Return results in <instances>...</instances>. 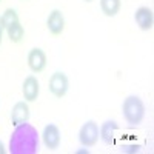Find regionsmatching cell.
Returning <instances> with one entry per match:
<instances>
[{
    "label": "cell",
    "instance_id": "8fae6325",
    "mask_svg": "<svg viewBox=\"0 0 154 154\" xmlns=\"http://www.w3.org/2000/svg\"><path fill=\"white\" fill-rule=\"evenodd\" d=\"M119 128L120 126L116 120H105L99 126V139L105 145H114L116 143V131Z\"/></svg>",
    "mask_w": 154,
    "mask_h": 154
},
{
    "label": "cell",
    "instance_id": "8992f818",
    "mask_svg": "<svg viewBox=\"0 0 154 154\" xmlns=\"http://www.w3.org/2000/svg\"><path fill=\"white\" fill-rule=\"evenodd\" d=\"M28 68L34 74H40L46 68V54L42 48H31L26 56Z\"/></svg>",
    "mask_w": 154,
    "mask_h": 154
},
{
    "label": "cell",
    "instance_id": "7a4b0ae2",
    "mask_svg": "<svg viewBox=\"0 0 154 154\" xmlns=\"http://www.w3.org/2000/svg\"><path fill=\"white\" fill-rule=\"evenodd\" d=\"M145 112H146L145 103L139 96L130 94L125 97L122 103V116L130 126H139L145 119Z\"/></svg>",
    "mask_w": 154,
    "mask_h": 154
},
{
    "label": "cell",
    "instance_id": "6da1fadb",
    "mask_svg": "<svg viewBox=\"0 0 154 154\" xmlns=\"http://www.w3.org/2000/svg\"><path fill=\"white\" fill-rule=\"evenodd\" d=\"M8 151L11 154H35L38 151V133L28 122L14 126Z\"/></svg>",
    "mask_w": 154,
    "mask_h": 154
},
{
    "label": "cell",
    "instance_id": "7c38bea8",
    "mask_svg": "<svg viewBox=\"0 0 154 154\" xmlns=\"http://www.w3.org/2000/svg\"><path fill=\"white\" fill-rule=\"evenodd\" d=\"M122 0H100V9L106 17H116L120 12Z\"/></svg>",
    "mask_w": 154,
    "mask_h": 154
},
{
    "label": "cell",
    "instance_id": "5b68a950",
    "mask_svg": "<svg viewBox=\"0 0 154 154\" xmlns=\"http://www.w3.org/2000/svg\"><path fill=\"white\" fill-rule=\"evenodd\" d=\"M42 142H43L45 148H48L49 151H56L60 146V143H62V133H60V128L56 123H48V125L43 126Z\"/></svg>",
    "mask_w": 154,
    "mask_h": 154
},
{
    "label": "cell",
    "instance_id": "52a82bcc",
    "mask_svg": "<svg viewBox=\"0 0 154 154\" xmlns=\"http://www.w3.org/2000/svg\"><path fill=\"white\" fill-rule=\"evenodd\" d=\"M65 26H66V22H65L63 12L60 9L54 8L46 17V28H48L49 34L57 37V35H60L63 31H65Z\"/></svg>",
    "mask_w": 154,
    "mask_h": 154
},
{
    "label": "cell",
    "instance_id": "4fadbf2b",
    "mask_svg": "<svg viewBox=\"0 0 154 154\" xmlns=\"http://www.w3.org/2000/svg\"><path fill=\"white\" fill-rule=\"evenodd\" d=\"M5 31H6V34H8V37H9V40H11L12 43L22 42V38L25 37V28H23V25H22L20 22H17V23H14V25H11V26H8Z\"/></svg>",
    "mask_w": 154,
    "mask_h": 154
},
{
    "label": "cell",
    "instance_id": "ba28073f",
    "mask_svg": "<svg viewBox=\"0 0 154 154\" xmlns=\"http://www.w3.org/2000/svg\"><path fill=\"white\" fill-rule=\"evenodd\" d=\"M22 94H23V99L28 103L35 102L38 99V94H40V82L37 80V77L34 74L26 75L25 80L22 82Z\"/></svg>",
    "mask_w": 154,
    "mask_h": 154
},
{
    "label": "cell",
    "instance_id": "ac0fdd59",
    "mask_svg": "<svg viewBox=\"0 0 154 154\" xmlns=\"http://www.w3.org/2000/svg\"><path fill=\"white\" fill-rule=\"evenodd\" d=\"M0 3H2V0H0Z\"/></svg>",
    "mask_w": 154,
    "mask_h": 154
},
{
    "label": "cell",
    "instance_id": "9a60e30c",
    "mask_svg": "<svg viewBox=\"0 0 154 154\" xmlns=\"http://www.w3.org/2000/svg\"><path fill=\"white\" fill-rule=\"evenodd\" d=\"M8 149L5 148V145H3V142H2V140H0V154H5Z\"/></svg>",
    "mask_w": 154,
    "mask_h": 154
},
{
    "label": "cell",
    "instance_id": "9c48e42d",
    "mask_svg": "<svg viewBox=\"0 0 154 154\" xmlns=\"http://www.w3.org/2000/svg\"><path fill=\"white\" fill-rule=\"evenodd\" d=\"M29 117H31V111H29V106H28V102L26 100L16 102L12 109H11V125L17 126L20 123L29 122Z\"/></svg>",
    "mask_w": 154,
    "mask_h": 154
},
{
    "label": "cell",
    "instance_id": "3957f363",
    "mask_svg": "<svg viewBox=\"0 0 154 154\" xmlns=\"http://www.w3.org/2000/svg\"><path fill=\"white\" fill-rule=\"evenodd\" d=\"M48 89L56 99L65 97L69 89V79L63 71H56L51 74L48 80Z\"/></svg>",
    "mask_w": 154,
    "mask_h": 154
},
{
    "label": "cell",
    "instance_id": "30bf717a",
    "mask_svg": "<svg viewBox=\"0 0 154 154\" xmlns=\"http://www.w3.org/2000/svg\"><path fill=\"white\" fill-rule=\"evenodd\" d=\"M134 20L142 31H149L154 26V14L148 6H139L134 12Z\"/></svg>",
    "mask_w": 154,
    "mask_h": 154
},
{
    "label": "cell",
    "instance_id": "2e32d148",
    "mask_svg": "<svg viewBox=\"0 0 154 154\" xmlns=\"http://www.w3.org/2000/svg\"><path fill=\"white\" fill-rule=\"evenodd\" d=\"M3 28H0V45H2V40H3Z\"/></svg>",
    "mask_w": 154,
    "mask_h": 154
},
{
    "label": "cell",
    "instance_id": "e0dca14e",
    "mask_svg": "<svg viewBox=\"0 0 154 154\" xmlns=\"http://www.w3.org/2000/svg\"><path fill=\"white\" fill-rule=\"evenodd\" d=\"M83 2H86V3H91V2H94V0H83Z\"/></svg>",
    "mask_w": 154,
    "mask_h": 154
},
{
    "label": "cell",
    "instance_id": "277c9868",
    "mask_svg": "<svg viewBox=\"0 0 154 154\" xmlns=\"http://www.w3.org/2000/svg\"><path fill=\"white\" fill-rule=\"evenodd\" d=\"M79 142L85 148H93L99 142V123L96 120H86L80 126Z\"/></svg>",
    "mask_w": 154,
    "mask_h": 154
},
{
    "label": "cell",
    "instance_id": "5bb4252c",
    "mask_svg": "<svg viewBox=\"0 0 154 154\" xmlns=\"http://www.w3.org/2000/svg\"><path fill=\"white\" fill-rule=\"evenodd\" d=\"M2 22H3L5 29H6L8 26H11V25H14V23L20 22V20H19L17 11H16L14 8H6V9L3 11V14H2Z\"/></svg>",
    "mask_w": 154,
    "mask_h": 154
}]
</instances>
